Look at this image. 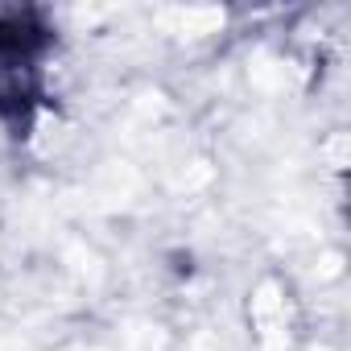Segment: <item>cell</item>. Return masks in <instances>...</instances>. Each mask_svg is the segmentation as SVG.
<instances>
[{
	"mask_svg": "<svg viewBox=\"0 0 351 351\" xmlns=\"http://www.w3.org/2000/svg\"><path fill=\"white\" fill-rule=\"evenodd\" d=\"M50 50V29L38 13H5L0 17V99L17 108L38 95L42 58Z\"/></svg>",
	"mask_w": 351,
	"mask_h": 351,
	"instance_id": "1",
	"label": "cell"
}]
</instances>
